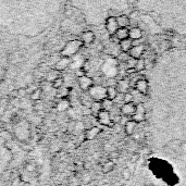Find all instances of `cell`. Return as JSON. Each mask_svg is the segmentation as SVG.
<instances>
[{"label": "cell", "mask_w": 186, "mask_h": 186, "mask_svg": "<svg viewBox=\"0 0 186 186\" xmlns=\"http://www.w3.org/2000/svg\"><path fill=\"white\" fill-rule=\"evenodd\" d=\"M106 89H107V98L110 99V100H114L119 95V92L116 86H107Z\"/></svg>", "instance_id": "obj_20"}, {"label": "cell", "mask_w": 186, "mask_h": 186, "mask_svg": "<svg viewBox=\"0 0 186 186\" xmlns=\"http://www.w3.org/2000/svg\"><path fill=\"white\" fill-rule=\"evenodd\" d=\"M27 94L26 88H19L18 89V97H24Z\"/></svg>", "instance_id": "obj_33"}, {"label": "cell", "mask_w": 186, "mask_h": 186, "mask_svg": "<svg viewBox=\"0 0 186 186\" xmlns=\"http://www.w3.org/2000/svg\"><path fill=\"white\" fill-rule=\"evenodd\" d=\"M71 66V58L70 57H64L62 56L57 62H56L55 66V70H57L58 72H61V71H64Z\"/></svg>", "instance_id": "obj_8"}, {"label": "cell", "mask_w": 186, "mask_h": 186, "mask_svg": "<svg viewBox=\"0 0 186 186\" xmlns=\"http://www.w3.org/2000/svg\"><path fill=\"white\" fill-rule=\"evenodd\" d=\"M145 68H146V62H145V60H143V58L136 60L135 68H134L136 72H142V71L145 70Z\"/></svg>", "instance_id": "obj_24"}, {"label": "cell", "mask_w": 186, "mask_h": 186, "mask_svg": "<svg viewBox=\"0 0 186 186\" xmlns=\"http://www.w3.org/2000/svg\"><path fill=\"white\" fill-rule=\"evenodd\" d=\"M116 89H118L119 94H125V93H127L129 89V83L126 79H120V81H118V83H116Z\"/></svg>", "instance_id": "obj_14"}, {"label": "cell", "mask_w": 186, "mask_h": 186, "mask_svg": "<svg viewBox=\"0 0 186 186\" xmlns=\"http://www.w3.org/2000/svg\"><path fill=\"white\" fill-rule=\"evenodd\" d=\"M146 118V109L145 106L143 103H137L136 105V111L134 113V116H132V120L135 121L136 123H140L145 120Z\"/></svg>", "instance_id": "obj_5"}, {"label": "cell", "mask_w": 186, "mask_h": 186, "mask_svg": "<svg viewBox=\"0 0 186 186\" xmlns=\"http://www.w3.org/2000/svg\"><path fill=\"white\" fill-rule=\"evenodd\" d=\"M102 110V106H101V101H93L92 106H90V111L92 114L97 116V114L99 113V111Z\"/></svg>", "instance_id": "obj_22"}, {"label": "cell", "mask_w": 186, "mask_h": 186, "mask_svg": "<svg viewBox=\"0 0 186 186\" xmlns=\"http://www.w3.org/2000/svg\"><path fill=\"white\" fill-rule=\"evenodd\" d=\"M120 111L123 116H131L132 118L136 111V103L134 102V101L124 103V105L121 107Z\"/></svg>", "instance_id": "obj_7"}, {"label": "cell", "mask_w": 186, "mask_h": 186, "mask_svg": "<svg viewBox=\"0 0 186 186\" xmlns=\"http://www.w3.org/2000/svg\"><path fill=\"white\" fill-rule=\"evenodd\" d=\"M83 166H84V168H87V169H89L90 168V166H92V164H90V163H84L83 164Z\"/></svg>", "instance_id": "obj_35"}, {"label": "cell", "mask_w": 186, "mask_h": 186, "mask_svg": "<svg viewBox=\"0 0 186 186\" xmlns=\"http://www.w3.org/2000/svg\"><path fill=\"white\" fill-rule=\"evenodd\" d=\"M100 132L101 131H100V129H99L98 126H92V127H89V129H86L85 138L87 140H93L99 135V133H100Z\"/></svg>", "instance_id": "obj_12"}, {"label": "cell", "mask_w": 186, "mask_h": 186, "mask_svg": "<svg viewBox=\"0 0 186 186\" xmlns=\"http://www.w3.org/2000/svg\"><path fill=\"white\" fill-rule=\"evenodd\" d=\"M114 37L120 42V40L126 39L129 38V27H119L118 31L114 34Z\"/></svg>", "instance_id": "obj_16"}, {"label": "cell", "mask_w": 186, "mask_h": 186, "mask_svg": "<svg viewBox=\"0 0 186 186\" xmlns=\"http://www.w3.org/2000/svg\"><path fill=\"white\" fill-rule=\"evenodd\" d=\"M145 52V47L143 46V45H134L133 47L131 48V50L129 51V55L131 58H133V59H140V58H143V55H144Z\"/></svg>", "instance_id": "obj_9"}, {"label": "cell", "mask_w": 186, "mask_h": 186, "mask_svg": "<svg viewBox=\"0 0 186 186\" xmlns=\"http://www.w3.org/2000/svg\"><path fill=\"white\" fill-rule=\"evenodd\" d=\"M138 123H136L135 121H133L131 119V120H129L126 123L124 124V132L125 134H126L127 136H131L134 134V132H135V129H136V125H137Z\"/></svg>", "instance_id": "obj_15"}, {"label": "cell", "mask_w": 186, "mask_h": 186, "mask_svg": "<svg viewBox=\"0 0 186 186\" xmlns=\"http://www.w3.org/2000/svg\"><path fill=\"white\" fill-rule=\"evenodd\" d=\"M87 93L94 101H102L107 98V89L105 86L99 84H94Z\"/></svg>", "instance_id": "obj_2"}, {"label": "cell", "mask_w": 186, "mask_h": 186, "mask_svg": "<svg viewBox=\"0 0 186 186\" xmlns=\"http://www.w3.org/2000/svg\"><path fill=\"white\" fill-rule=\"evenodd\" d=\"M58 73H59V72H58L57 70H55L53 72H50L48 75H47V79H47L48 82H50V83H52V82L55 81V79H57V77H59Z\"/></svg>", "instance_id": "obj_28"}, {"label": "cell", "mask_w": 186, "mask_h": 186, "mask_svg": "<svg viewBox=\"0 0 186 186\" xmlns=\"http://www.w3.org/2000/svg\"><path fill=\"white\" fill-rule=\"evenodd\" d=\"M77 82H79V88H81L83 92H88L89 88L95 84L94 79H93L92 77L87 76L86 74L83 75V76H79V79H77Z\"/></svg>", "instance_id": "obj_6"}, {"label": "cell", "mask_w": 186, "mask_h": 186, "mask_svg": "<svg viewBox=\"0 0 186 186\" xmlns=\"http://www.w3.org/2000/svg\"><path fill=\"white\" fill-rule=\"evenodd\" d=\"M96 118H97V121H98L101 125H103V126H108V127L114 126V121L112 120L110 111H107V110H103V109L100 110Z\"/></svg>", "instance_id": "obj_3"}, {"label": "cell", "mask_w": 186, "mask_h": 186, "mask_svg": "<svg viewBox=\"0 0 186 186\" xmlns=\"http://www.w3.org/2000/svg\"><path fill=\"white\" fill-rule=\"evenodd\" d=\"M143 37V32L139 27H132L129 29V38H131L133 42L138 40Z\"/></svg>", "instance_id": "obj_13"}, {"label": "cell", "mask_w": 186, "mask_h": 186, "mask_svg": "<svg viewBox=\"0 0 186 186\" xmlns=\"http://www.w3.org/2000/svg\"><path fill=\"white\" fill-rule=\"evenodd\" d=\"M122 176H123V179H131V176H132L131 171H129V169H124V170H123V172H122Z\"/></svg>", "instance_id": "obj_32"}, {"label": "cell", "mask_w": 186, "mask_h": 186, "mask_svg": "<svg viewBox=\"0 0 186 186\" xmlns=\"http://www.w3.org/2000/svg\"><path fill=\"white\" fill-rule=\"evenodd\" d=\"M101 106H102L103 110H107V111H110V110L113 108V100H110V99L106 98L101 101Z\"/></svg>", "instance_id": "obj_25"}, {"label": "cell", "mask_w": 186, "mask_h": 186, "mask_svg": "<svg viewBox=\"0 0 186 186\" xmlns=\"http://www.w3.org/2000/svg\"><path fill=\"white\" fill-rule=\"evenodd\" d=\"M26 169H27V170H29V171H31V172H32V171L35 170V166H32V164H29V166H26Z\"/></svg>", "instance_id": "obj_34"}, {"label": "cell", "mask_w": 186, "mask_h": 186, "mask_svg": "<svg viewBox=\"0 0 186 186\" xmlns=\"http://www.w3.org/2000/svg\"><path fill=\"white\" fill-rule=\"evenodd\" d=\"M82 46H83V43L81 40H70L66 44V46L62 48L61 55L64 57H70L72 58L73 56H75L79 50H81Z\"/></svg>", "instance_id": "obj_1"}, {"label": "cell", "mask_w": 186, "mask_h": 186, "mask_svg": "<svg viewBox=\"0 0 186 186\" xmlns=\"http://www.w3.org/2000/svg\"><path fill=\"white\" fill-rule=\"evenodd\" d=\"M114 166H116V163H114L113 161H107V162H105V164L102 166V173H109V172H111L112 170L114 169Z\"/></svg>", "instance_id": "obj_23"}, {"label": "cell", "mask_w": 186, "mask_h": 186, "mask_svg": "<svg viewBox=\"0 0 186 186\" xmlns=\"http://www.w3.org/2000/svg\"><path fill=\"white\" fill-rule=\"evenodd\" d=\"M125 63H126V68L127 69H134V68H135V64H136V59H133V58L129 57V60H127Z\"/></svg>", "instance_id": "obj_30"}, {"label": "cell", "mask_w": 186, "mask_h": 186, "mask_svg": "<svg viewBox=\"0 0 186 186\" xmlns=\"http://www.w3.org/2000/svg\"><path fill=\"white\" fill-rule=\"evenodd\" d=\"M105 27H106V29H107L108 33H109V35L113 36L119 29L118 22H116V16H109V18L106 20Z\"/></svg>", "instance_id": "obj_4"}, {"label": "cell", "mask_w": 186, "mask_h": 186, "mask_svg": "<svg viewBox=\"0 0 186 186\" xmlns=\"http://www.w3.org/2000/svg\"><path fill=\"white\" fill-rule=\"evenodd\" d=\"M129 52H122L121 53L120 56L118 57V59H119V61H122V62H126L127 60H129Z\"/></svg>", "instance_id": "obj_31"}, {"label": "cell", "mask_w": 186, "mask_h": 186, "mask_svg": "<svg viewBox=\"0 0 186 186\" xmlns=\"http://www.w3.org/2000/svg\"><path fill=\"white\" fill-rule=\"evenodd\" d=\"M133 46H134V42L131 39V38H126V39L120 40V49L122 52H129Z\"/></svg>", "instance_id": "obj_17"}, {"label": "cell", "mask_w": 186, "mask_h": 186, "mask_svg": "<svg viewBox=\"0 0 186 186\" xmlns=\"http://www.w3.org/2000/svg\"><path fill=\"white\" fill-rule=\"evenodd\" d=\"M116 22H118L119 27H129L131 24V20L125 14H121V16H116Z\"/></svg>", "instance_id": "obj_19"}, {"label": "cell", "mask_w": 186, "mask_h": 186, "mask_svg": "<svg viewBox=\"0 0 186 186\" xmlns=\"http://www.w3.org/2000/svg\"><path fill=\"white\" fill-rule=\"evenodd\" d=\"M70 106H71V102L68 98H63V99H60L57 103V109L58 111H68L70 109Z\"/></svg>", "instance_id": "obj_18"}, {"label": "cell", "mask_w": 186, "mask_h": 186, "mask_svg": "<svg viewBox=\"0 0 186 186\" xmlns=\"http://www.w3.org/2000/svg\"><path fill=\"white\" fill-rule=\"evenodd\" d=\"M42 98V90L40 89H35V90H33V92L31 93V99L32 100H35V101H37V100H39V99Z\"/></svg>", "instance_id": "obj_27"}, {"label": "cell", "mask_w": 186, "mask_h": 186, "mask_svg": "<svg viewBox=\"0 0 186 186\" xmlns=\"http://www.w3.org/2000/svg\"><path fill=\"white\" fill-rule=\"evenodd\" d=\"M95 33L92 31H85L82 33L81 35V42L83 43V45H90L95 42Z\"/></svg>", "instance_id": "obj_11"}, {"label": "cell", "mask_w": 186, "mask_h": 186, "mask_svg": "<svg viewBox=\"0 0 186 186\" xmlns=\"http://www.w3.org/2000/svg\"><path fill=\"white\" fill-rule=\"evenodd\" d=\"M135 89L137 90L139 94L142 95H147L149 90V84L148 81L145 79H139L135 83Z\"/></svg>", "instance_id": "obj_10"}, {"label": "cell", "mask_w": 186, "mask_h": 186, "mask_svg": "<svg viewBox=\"0 0 186 186\" xmlns=\"http://www.w3.org/2000/svg\"><path fill=\"white\" fill-rule=\"evenodd\" d=\"M71 94V89L70 87H66V86H62V87L58 88L57 89V97L63 99V98H68Z\"/></svg>", "instance_id": "obj_21"}, {"label": "cell", "mask_w": 186, "mask_h": 186, "mask_svg": "<svg viewBox=\"0 0 186 186\" xmlns=\"http://www.w3.org/2000/svg\"><path fill=\"white\" fill-rule=\"evenodd\" d=\"M63 84H64V79H62L61 76H59V77H57L52 83H51V85H52V87L55 88V89H58V88L62 87Z\"/></svg>", "instance_id": "obj_26"}, {"label": "cell", "mask_w": 186, "mask_h": 186, "mask_svg": "<svg viewBox=\"0 0 186 186\" xmlns=\"http://www.w3.org/2000/svg\"><path fill=\"white\" fill-rule=\"evenodd\" d=\"M134 100V96L133 94H131V93H125V94H123V101H124V103L126 102H132V101Z\"/></svg>", "instance_id": "obj_29"}]
</instances>
